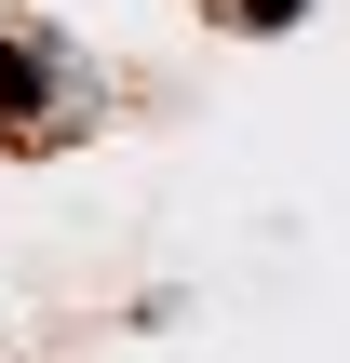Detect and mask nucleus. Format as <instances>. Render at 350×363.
I'll return each instance as SVG.
<instances>
[{
    "label": "nucleus",
    "mask_w": 350,
    "mask_h": 363,
    "mask_svg": "<svg viewBox=\"0 0 350 363\" xmlns=\"http://www.w3.org/2000/svg\"><path fill=\"white\" fill-rule=\"evenodd\" d=\"M202 13H216V27H243V40H256V27H297V13H310V0H202Z\"/></svg>",
    "instance_id": "nucleus-2"
},
{
    "label": "nucleus",
    "mask_w": 350,
    "mask_h": 363,
    "mask_svg": "<svg viewBox=\"0 0 350 363\" xmlns=\"http://www.w3.org/2000/svg\"><path fill=\"white\" fill-rule=\"evenodd\" d=\"M94 121H108V67H94L81 40H54V27H0V148L54 162V148H81Z\"/></svg>",
    "instance_id": "nucleus-1"
}]
</instances>
